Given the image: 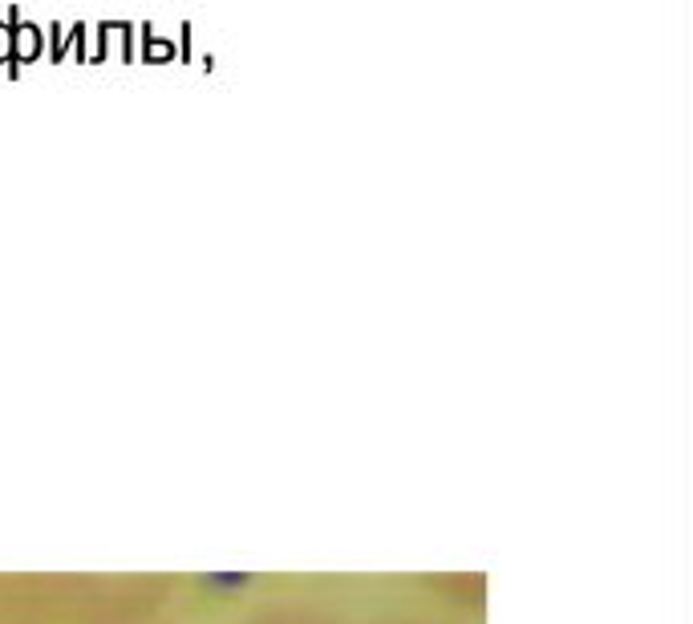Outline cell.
<instances>
[{"mask_svg":"<svg viewBox=\"0 0 693 624\" xmlns=\"http://www.w3.org/2000/svg\"><path fill=\"white\" fill-rule=\"evenodd\" d=\"M9 25H13V61H9V69L17 73L25 61H37L45 53V29L33 25V21H21L17 9L9 13Z\"/></svg>","mask_w":693,"mask_h":624,"instance_id":"obj_1","label":"cell"},{"mask_svg":"<svg viewBox=\"0 0 693 624\" xmlns=\"http://www.w3.org/2000/svg\"><path fill=\"white\" fill-rule=\"evenodd\" d=\"M0 61H13V25L0 21Z\"/></svg>","mask_w":693,"mask_h":624,"instance_id":"obj_2","label":"cell"}]
</instances>
